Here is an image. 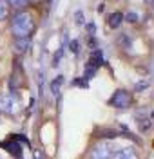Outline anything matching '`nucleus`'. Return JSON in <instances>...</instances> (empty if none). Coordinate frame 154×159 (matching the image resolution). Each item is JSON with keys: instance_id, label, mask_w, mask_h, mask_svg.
Listing matches in <instances>:
<instances>
[{"instance_id": "a211bd4d", "label": "nucleus", "mask_w": 154, "mask_h": 159, "mask_svg": "<svg viewBox=\"0 0 154 159\" xmlns=\"http://www.w3.org/2000/svg\"><path fill=\"white\" fill-rule=\"evenodd\" d=\"M152 119H154V112H152Z\"/></svg>"}, {"instance_id": "4468645a", "label": "nucleus", "mask_w": 154, "mask_h": 159, "mask_svg": "<svg viewBox=\"0 0 154 159\" xmlns=\"http://www.w3.org/2000/svg\"><path fill=\"white\" fill-rule=\"evenodd\" d=\"M9 139H15V141L24 143V145H27V147H29V141H27V138H26V136H22V134H15V136H11Z\"/></svg>"}, {"instance_id": "6e6552de", "label": "nucleus", "mask_w": 154, "mask_h": 159, "mask_svg": "<svg viewBox=\"0 0 154 159\" xmlns=\"http://www.w3.org/2000/svg\"><path fill=\"white\" fill-rule=\"evenodd\" d=\"M122 22H123V15L120 13V11H116V13H113V15L109 16V27L118 29V27L122 25Z\"/></svg>"}, {"instance_id": "f257e3e1", "label": "nucleus", "mask_w": 154, "mask_h": 159, "mask_svg": "<svg viewBox=\"0 0 154 159\" xmlns=\"http://www.w3.org/2000/svg\"><path fill=\"white\" fill-rule=\"evenodd\" d=\"M35 29V18L27 11H18L11 20V33L15 38H27Z\"/></svg>"}, {"instance_id": "dca6fc26", "label": "nucleus", "mask_w": 154, "mask_h": 159, "mask_svg": "<svg viewBox=\"0 0 154 159\" xmlns=\"http://www.w3.org/2000/svg\"><path fill=\"white\" fill-rule=\"evenodd\" d=\"M76 83L74 85H80V87H87V83H83V80H74Z\"/></svg>"}, {"instance_id": "423d86ee", "label": "nucleus", "mask_w": 154, "mask_h": 159, "mask_svg": "<svg viewBox=\"0 0 154 159\" xmlns=\"http://www.w3.org/2000/svg\"><path fill=\"white\" fill-rule=\"evenodd\" d=\"M114 159H138V154L134 148H122L118 152H114Z\"/></svg>"}, {"instance_id": "6ab92c4d", "label": "nucleus", "mask_w": 154, "mask_h": 159, "mask_svg": "<svg viewBox=\"0 0 154 159\" xmlns=\"http://www.w3.org/2000/svg\"><path fill=\"white\" fill-rule=\"evenodd\" d=\"M27 2H33V0H27Z\"/></svg>"}, {"instance_id": "20e7f679", "label": "nucleus", "mask_w": 154, "mask_h": 159, "mask_svg": "<svg viewBox=\"0 0 154 159\" xmlns=\"http://www.w3.org/2000/svg\"><path fill=\"white\" fill-rule=\"evenodd\" d=\"M102 61H103L102 51H94L92 56L89 58V61H87V67H85V80L91 78V76H94V72H96L98 67L102 65Z\"/></svg>"}, {"instance_id": "9d476101", "label": "nucleus", "mask_w": 154, "mask_h": 159, "mask_svg": "<svg viewBox=\"0 0 154 159\" xmlns=\"http://www.w3.org/2000/svg\"><path fill=\"white\" fill-rule=\"evenodd\" d=\"M9 4H7V0H0V20H6L9 16Z\"/></svg>"}, {"instance_id": "f8f14e48", "label": "nucleus", "mask_w": 154, "mask_h": 159, "mask_svg": "<svg viewBox=\"0 0 154 159\" xmlns=\"http://www.w3.org/2000/svg\"><path fill=\"white\" fill-rule=\"evenodd\" d=\"M62 83H63V78H62V76H58V78H56V80L51 83V90H53V94H54V96H60V87H62Z\"/></svg>"}, {"instance_id": "2eb2a0df", "label": "nucleus", "mask_w": 154, "mask_h": 159, "mask_svg": "<svg viewBox=\"0 0 154 159\" xmlns=\"http://www.w3.org/2000/svg\"><path fill=\"white\" fill-rule=\"evenodd\" d=\"M127 20H129V22H138V15H134V13H129V15H127Z\"/></svg>"}, {"instance_id": "1a4fd4ad", "label": "nucleus", "mask_w": 154, "mask_h": 159, "mask_svg": "<svg viewBox=\"0 0 154 159\" xmlns=\"http://www.w3.org/2000/svg\"><path fill=\"white\" fill-rule=\"evenodd\" d=\"M138 129H140V132H149L151 130V127H152V121L149 118H142V116H138Z\"/></svg>"}, {"instance_id": "ddd939ff", "label": "nucleus", "mask_w": 154, "mask_h": 159, "mask_svg": "<svg viewBox=\"0 0 154 159\" xmlns=\"http://www.w3.org/2000/svg\"><path fill=\"white\" fill-rule=\"evenodd\" d=\"M98 136H100V139H103V138H114V136H116V132H114V130L103 129V130H100V132H98Z\"/></svg>"}, {"instance_id": "39448f33", "label": "nucleus", "mask_w": 154, "mask_h": 159, "mask_svg": "<svg viewBox=\"0 0 154 159\" xmlns=\"http://www.w3.org/2000/svg\"><path fill=\"white\" fill-rule=\"evenodd\" d=\"M0 147L6 148L11 156H15V157H22V147L18 145V141H15V139H7V141L0 143Z\"/></svg>"}, {"instance_id": "9b49d317", "label": "nucleus", "mask_w": 154, "mask_h": 159, "mask_svg": "<svg viewBox=\"0 0 154 159\" xmlns=\"http://www.w3.org/2000/svg\"><path fill=\"white\" fill-rule=\"evenodd\" d=\"M7 4H9V7H13V9H18V11H22L29 2L27 0H7Z\"/></svg>"}, {"instance_id": "7ed1b4c3", "label": "nucleus", "mask_w": 154, "mask_h": 159, "mask_svg": "<svg viewBox=\"0 0 154 159\" xmlns=\"http://www.w3.org/2000/svg\"><path fill=\"white\" fill-rule=\"evenodd\" d=\"M114 154V148L109 141H100L91 150V159H109Z\"/></svg>"}, {"instance_id": "0eeeda50", "label": "nucleus", "mask_w": 154, "mask_h": 159, "mask_svg": "<svg viewBox=\"0 0 154 159\" xmlns=\"http://www.w3.org/2000/svg\"><path fill=\"white\" fill-rule=\"evenodd\" d=\"M29 42H31L29 36H27V38H15V43H13V47H15V51H16L18 54H24L26 51L29 49Z\"/></svg>"}, {"instance_id": "f3484780", "label": "nucleus", "mask_w": 154, "mask_h": 159, "mask_svg": "<svg viewBox=\"0 0 154 159\" xmlns=\"http://www.w3.org/2000/svg\"><path fill=\"white\" fill-rule=\"evenodd\" d=\"M71 49L74 51V52H78V42H72V43H71Z\"/></svg>"}, {"instance_id": "f03ea898", "label": "nucleus", "mask_w": 154, "mask_h": 159, "mask_svg": "<svg viewBox=\"0 0 154 159\" xmlns=\"http://www.w3.org/2000/svg\"><path fill=\"white\" fill-rule=\"evenodd\" d=\"M131 103H133V96L125 89H118L113 94V98L109 99V105H113L116 109H127Z\"/></svg>"}]
</instances>
